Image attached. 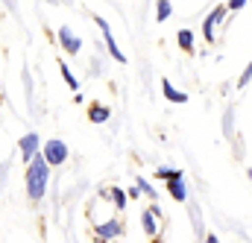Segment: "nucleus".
I'll return each instance as SVG.
<instances>
[{"instance_id": "obj_7", "label": "nucleus", "mask_w": 252, "mask_h": 243, "mask_svg": "<svg viewBox=\"0 0 252 243\" xmlns=\"http://www.w3.org/2000/svg\"><path fill=\"white\" fill-rule=\"evenodd\" d=\"M109 118H112V109H109V106H103V103H91V106H88V121L94 123V126L109 123Z\"/></svg>"}, {"instance_id": "obj_5", "label": "nucleus", "mask_w": 252, "mask_h": 243, "mask_svg": "<svg viewBox=\"0 0 252 243\" xmlns=\"http://www.w3.org/2000/svg\"><path fill=\"white\" fill-rule=\"evenodd\" d=\"M59 44H62V50L67 53V56H76L79 50H82V38L70 30V27H59Z\"/></svg>"}, {"instance_id": "obj_4", "label": "nucleus", "mask_w": 252, "mask_h": 243, "mask_svg": "<svg viewBox=\"0 0 252 243\" xmlns=\"http://www.w3.org/2000/svg\"><path fill=\"white\" fill-rule=\"evenodd\" d=\"M94 235H97V241H118V238L124 235V223H121L118 217L103 220V223L94 226Z\"/></svg>"}, {"instance_id": "obj_9", "label": "nucleus", "mask_w": 252, "mask_h": 243, "mask_svg": "<svg viewBox=\"0 0 252 243\" xmlns=\"http://www.w3.org/2000/svg\"><path fill=\"white\" fill-rule=\"evenodd\" d=\"M161 91H164V97H167L170 103H188V94H185V91H176L167 79H161Z\"/></svg>"}, {"instance_id": "obj_8", "label": "nucleus", "mask_w": 252, "mask_h": 243, "mask_svg": "<svg viewBox=\"0 0 252 243\" xmlns=\"http://www.w3.org/2000/svg\"><path fill=\"white\" fill-rule=\"evenodd\" d=\"M167 190H170V196H173L176 202H185V199H188V193H185V176H182V173L170 176V179H167Z\"/></svg>"}, {"instance_id": "obj_10", "label": "nucleus", "mask_w": 252, "mask_h": 243, "mask_svg": "<svg viewBox=\"0 0 252 243\" xmlns=\"http://www.w3.org/2000/svg\"><path fill=\"white\" fill-rule=\"evenodd\" d=\"M103 38H106V47H109L112 59H115V61H126V56L121 53V47H118V41H115V35H112V30H106V32H103Z\"/></svg>"}, {"instance_id": "obj_19", "label": "nucleus", "mask_w": 252, "mask_h": 243, "mask_svg": "<svg viewBox=\"0 0 252 243\" xmlns=\"http://www.w3.org/2000/svg\"><path fill=\"white\" fill-rule=\"evenodd\" d=\"M126 196H129V199H138V196H141V187H138V184H132V187L126 190Z\"/></svg>"}, {"instance_id": "obj_1", "label": "nucleus", "mask_w": 252, "mask_h": 243, "mask_svg": "<svg viewBox=\"0 0 252 243\" xmlns=\"http://www.w3.org/2000/svg\"><path fill=\"white\" fill-rule=\"evenodd\" d=\"M24 184H27V196H30L32 202H41V199H44L47 184H50V164L44 161V155H41V152H38V155L27 164Z\"/></svg>"}, {"instance_id": "obj_3", "label": "nucleus", "mask_w": 252, "mask_h": 243, "mask_svg": "<svg viewBox=\"0 0 252 243\" xmlns=\"http://www.w3.org/2000/svg\"><path fill=\"white\" fill-rule=\"evenodd\" d=\"M38 147H41V138H38V132H27V135L18 141V150H21V161H24V164H30V161H32V158L41 152Z\"/></svg>"}, {"instance_id": "obj_16", "label": "nucleus", "mask_w": 252, "mask_h": 243, "mask_svg": "<svg viewBox=\"0 0 252 243\" xmlns=\"http://www.w3.org/2000/svg\"><path fill=\"white\" fill-rule=\"evenodd\" d=\"M250 79H252V61L244 67V73H241V79H238V88H247V85H250Z\"/></svg>"}, {"instance_id": "obj_13", "label": "nucleus", "mask_w": 252, "mask_h": 243, "mask_svg": "<svg viewBox=\"0 0 252 243\" xmlns=\"http://www.w3.org/2000/svg\"><path fill=\"white\" fill-rule=\"evenodd\" d=\"M176 38H179V47H182L185 53H193V32H190V30H179Z\"/></svg>"}, {"instance_id": "obj_18", "label": "nucleus", "mask_w": 252, "mask_h": 243, "mask_svg": "<svg viewBox=\"0 0 252 243\" xmlns=\"http://www.w3.org/2000/svg\"><path fill=\"white\" fill-rule=\"evenodd\" d=\"M244 6H247V0H229V3H226L229 12H238V9H244Z\"/></svg>"}, {"instance_id": "obj_17", "label": "nucleus", "mask_w": 252, "mask_h": 243, "mask_svg": "<svg viewBox=\"0 0 252 243\" xmlns=\"http://www.w3.org/2000/svg\"><path fill=\"white\" fill-rule=\"evenodd\" d=\"M176 173H182V170H173V167H158V170H156V176L164 179V182H167L170 176H176Z\"/></svg>"}, {"instance_id": "obj_2", "label": "nucleus", "mask_w": 252, "mask_h": 243, "mask_svg": "<svg viewBox=\"0 0 252 243\" xmlns=\"http://www.w3.org/2000/svg\"><path fill=\"white\" fill-rule=\"evenodd\" d=\"M41 155H44V161H47L50 167H62L64 161H67V144L59 141V138H50V141L41 147Z\"/></svg>"}, {"instance_id": "obj_15", "label": "nucleus", "mask_w": 252, "mask_h": 243, "mask_svg": "<svg viewBox=\"0 0 252 243\" xmlns=\"http://www.w3.org/2000/svg\"><path fill=\"white\" fill-rule=\"evenodd\" d=\"M135 184H138V187H141V193H144V196H150V199H153V202H156V199H158V190H156V187H153V184L147 182V179H141V176H138V179H135Z\"/></svg>"}, {"instance_id": "obj_11", "label": "nucleus", "mask_w": 252, "mask_h": 243, "mask_svg": "<svg viewBox=\"0 0 252 243\" xmlns=\"http://www.w3.org/2000/svg\"><path fill=\"white\" fill-rule=\"evenodd\" d=\"M109 196H112V205L121 211V208H126V202H129V196H126V190H121V187H109L106 190Z\"/></svg>"}, {"instance_id": "obj_12", "label": "nucleus", "mask_w": 252, "mask_h": 243, "mask_svg": "<svg viewBox=\"0 0 252 243\" xmlns=\"http://www.w3.org/2000/svg\"><path fill=\"white\" fill-rule=\"evenodd\" d=\"M170 15H173V3H170V0H158V6H156V21L164 24Z\"/></svg>"}, {"instance_id": "obj_6", "label": "nucleus", "mask_w": 252, "mask_h": 243, "mask_svg": "<svg viewBox=\"0 0 252 243\" xmlns=\"http://www.w3.org/2000/svg\"><path fill=\"white\" fill-rule=\"evenodd\" d=\"M141 226H144V235H147V238H156V235H158V208H156V205L141 214Z\"/></svg>"}, {"instance_id": "obj_14", "label": "nucleus", "mask_w": 252, "mask_h": 243, "mask_svg": "<svg viewBox=\"0 0 252 243\" xmlns=\"http://www.w3.org/2000/svg\"><path fill=\"white\" fill-rule=\"evenodd\" d=\"M59 70H62V79L67 82V88H70V91H79V82H76V76L70 73V67H67L64 61H59Z\"/></svg>"}, {"instance_id": "obj_20", "label": "nucleus", "mask_w": 252, "mask_h": 243, "mask_svg": "<svg viewBox=\"0 0 252 243\" xmlns=\"http://www.w3.org/2000/svg\"><path fill=\"white\" fill-rule=\"evenodd\" d=\"M250 179H252V167H250Z\"/></svg>"}]
</instances>
